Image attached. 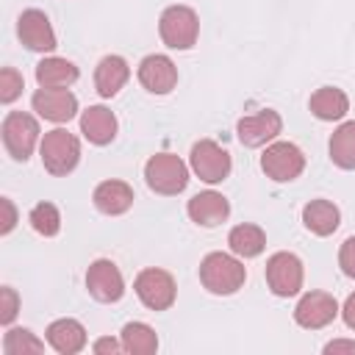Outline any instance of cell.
Masks as SVG:
<instances>
[{"instance_id": "cell-5", "label": "cell", "mask_w": 355, "mask_h": 355, "mask_svg": "<svg viewBox=\"0 0 355 355\" xmlns=\"http://www.w3.org/2000/svg\"><path fill=\"white\" fill-rule=\"evenodd\" d=\"M0 133H3V144L8 150V155L14 161H28L33 147L42 141L39 139V122L25 114V111H8L3 116V125H0Z\"/></svg>"}, {"instance_id": "cell-17", "label": "cell", "mask_w": 355, "mask_h": 355, "mask_svg": "<svg viewBox=\"0 0 355 355\" xmlns=\"http://www.w3.org/2000/svg\"><path fill=\"white\" fill-rule=\"evenodd\" d=\"M116 128H119V122H116L114 111L105 108V105H89L80 114V133H83L86 141H92L97 147L111 144L114 136H116Z\"/></svg>"}, {"instance_id": "cell-2", "label": "cell", "mask_w": 355, "mask_h": 355, "mask_svg": "<svg viewBox=\"0 0 355 355\" xmlns=\"http://www.w3.org/2000/svg\"><path fill=\"white\" fill-rule=\"evenodd\" d=\"M39 155H42V164L50 175L55 178H64L69 175L78 161H80V141L67 130V128H53L42 136L39 141Z\"/></svg>"}, {"instance_id": "cell-27", "label": "cell", "mask_w": 355, "mask_h": 355, "mask_svg": "<svg viewBox=\"0 0 355 355\" xmlns=\"http://www.w3.org/2000/svg\"><path fill=\"white\" fill-rule=\"evenodd\" d=\"M3 352L6 355H39V352H44V341H39L25 327H11L3 336Z\"/></svg>"}, {"instance_id": "cell-12", "label": "cell", "mask_w": 355, "mask_h": 355, "mask_svg": "<svg viewBox=\"0 0 355 355\" xmlns=\"http://www.w3.org/2000/svg\"><path fill=\"white\" fill-rule=\"evenodd\" d=\"M86 288L97 302H119L125 294V280L119 266L108 258H97L86 272Z\"/></svg>"}, {"instance_id": "cell-22", "label": "cell", "mask_w": 355, "mask_h": 355, "mask_svg": "<svg viewBox=\"0 0 355 355\" xmlns=\"http://www.w3.org/2000/svg\"><path fill=\"white\" fill-rule=\"evenodd\" d=\"M78 67L58 55H47L36 64V83L42 89H69L78 80Z\"/></svg>"}, {"instance_id": "cell-6", "label": "cell", "mask_w": 355, "mask_h": 355, "mask_svg": "<svg viewBox=\"0 0 355 355\" xmlns=\"http://www.w3.org/2000/svg\"><path fill=\"white\" fill-rule=\"evenodd\" d=\"M133 288H136V297L141 300V305L150 311H166V308H172V302L178 297L175 277L158 266L141 269L133 280Z\"/></svg>"}, {"instance_id": "cell-9", "label": "cell", "mask_w": 355, "mask_h": 355, "mask_svg": "<svg viewBox=\"0 0 355 355\" xmlns=\"http://www.w3.org/2000/svg\"><path fill=\"white\" fill-rule=\"evenodd\" d=\"M261 169L275 183H288L302 175L305 155L294 141H269V147L261 155Z\"/></svg>"}, {"instance_id": "cell-28", "label": "cell", "mask_w": 355, "mask_h": 355, "mask_svg": "<svg viewBox=\"0 0 355 355\" xmlns=\"http://www.w3.org/2000/svg\"><path fill=\"white\" fill-rule=\"evenodd\" d=\"M28 222L39 236H55L61 230V214L53 202H36L28 214Z\"/></svg>"}, {"instance_id": "cell-1", "label": "cell", "mask_w": 355, "mask_h": 355, "mask_svg": "<svg viewBox=\"0 0 355 355\" xmlns=\"http://www.w3.org/2000/svg\"><path fill=\"white\" fill-rule=\"evenodd\" d=\"M247 280V269L239 258L227 252H208L200 263V283L219 297L236 294Z\"/></svg>"}, {"instance_id": "cell-16", "label": "cell", "mask_w": 355, "mask_h": 355, "mask_svg": "<svg viewBox=\"0 0 355 355\" xmlns=\"http://www.w3.org/2000/svg\"><path fill=\"white\" fill-rule=\"evenodd\" d=\"M186 214L191 222H197L202 227H216L230 216V202L219 191H200L189 200Z\"/></svg>"}, {"instance_id": "cell-19", "label": "cell", "mask_w": 355, "mask_h": 355, "mask_svg": "<svg viewBox=\"0 0 355 355\" xmlns=\"http://www.w3.org/2000/svg\"><path fill=\"white\" fill-rule=\"evenodd\" d=\"M92 200L100 214L119 216L133 205V189L125 180H103V183H97Z\"/></svg>"}, {"instance_id": "cell-20", "label": "cell", "mask_w": 355, "mask_h": 355, "mask_svg": "<svg viewBox=\"0 0 355 355\" xmlns=\"http://www.w3.org/2000/svg\"><path fill=\"white\" fill-rule=\"evenodd\" d=\"M130 78V67L122 55H105L100 58L97 69H94V89L100 97H114Z\"/></svg>"}, {"instance_id": "cell-14", "label": "cell", "mask_w": 355, "mask_h": 355, "mask_svg": "<svg viewBox=\"0 0 355 355\" xmlns=\"http://www.w3.org/2000/svg\"><path fill=\"white\" fill-rule=\"evenodd\" d=\"M31 105L42 119L55 122V125H64L78 114V97L69 89H42L39 86L31 97Z\"/></svg>"}, {"instance_id": "cell-25", "label": "cell", "mask_w": 355, "mask_h": 355, "mask_svg": "<svg viewBox=\"0 0 355 355\" xmlns=\"http://www.w3.org/2000/svg\"><path fill=\"white\" fill-rule=\"evenodd\" d=\"M119 341L128 355H153L158 349V336L144 322H128L119 333Z\"/></svg>"}, {"instance_id": "cell-7", "label": "cell", "mask_w": 355, "mask_h": 355, "mask_svg": "<svg viewBox=\"0 0 355 355\" xmlns=\"http://www.w3.org/2000/svg\"><path fill=\"white\" fill-rule=\"evenodd\" d=\"M189 166L191 172L202 180V183H222L230 175V153L225 147H219L214 139H200L194 141L191 153H189Z\"/></svg>"}, {"instance_id": "cell-8", "label": "cell", "mask_w": 355, "mask_h": 355, "mask_svg": "<svg viewBox=\"0 0 355 355\" xmlns=\"http://www.w3.org/2000/svg\"><path fill=\"white\" fill-rule=\"evenodd\" d=\"M263 275H266V286H269V291L275 297H294V294H300L302 280H305L302 261L294 252H286V250L269 255Z\"/></svg>"}, {"instance_id": "cell-10", "label": "cell", "mask_w": 355, "mask_h": 355, "mask_svg": "<svg viewBox=\"0 0 355 355\" xmlns=\"http://www.w3.org/2000/svg\"><path fill=\"white\" fill-rule=\"evenodd\" d=\"M338 313H341V308H338L333 294L308 291V294L300 297V302L294 308V322L305 330H319V327H327Z\"/></svg>"}, {"instance_id": "cell-31", "label": "cell", "mask_w": 355, "mask_h": 355, "mask_svg": "<svg viewBox=\"0 0 355 355\" xmlns=\"http://www.w3.org/2000/svg\"><path fill=\"white\" fill-rule=\"evenodd\" d=\"M338 266H341V272H344L347 277L355 280V236H349V239L341 244V250H338Z\"/></svg>"}, {"instance_id": "cell-26", "label": "cell", "mask_w": 355, "mask_h": 355, "mask_svg": "<svg viewBox=\"0 0 355 355\" xmlns=\"http://www.w3.org/2000/svg\"><path fill=\"white\" fill-rule=\"evenodd\" d=\"M330 161L341 169H355V119L341 122L330 136Z\"/></svg>"}, {"instance_id": "cell-11", "label": "cell", "mask_w": 355, "mask_h": 355, "mask_svg": "<svg viewBox=\"0 0 355 355\" xmlns=\"http://www.w3.org/2000/svg\"><path fill=\"white\" fill-rule=\"evenodd\" d=\"M17 36L33 53H53L58 47L55 31H53L47 14L39 11V8H25L19 14V19H17Z\"/></svg>"}, {"instance_id": "cell-3", "label": "cell", "mask_w": 355, "mask_h": 355, "mask_svg": "<svg viewBox=\"0 0 355 355\" xmlns=\"http://www.w3.org/2000/svg\"><path fill=\"white\" fill-rule=\"evenodd\" d=\"M144 180L155 194H180L189 183V166L175 153H155L144 164Z\"/></svg>"}, {"instance_id": "cell-33", "label": "cell", "mask_w": 355, "mask_h": 355, "mask_svg": "<svg viewBox=\"0 0 355 355\" xmlns=\"http://www.w3.org/2000/svg\"><path fill=\"white\" fill-rule=\"evenodd\" d=\"M92 349H94L97 355H116V352H125V349H122V341H116V338H111V336L97 338V341L92 344Z\"/></svg>"}, {"instance_id": "cell-24", "label": "cell", "mask_w": 355, "mask_h": 355, "mask_svg": "<svg viewBox=\"0 0 355 355\" xmlns=\"http://www.w3.org/2000/svg\"><path fill=\"white\" fill-rule=\"evenodd\" d=\"M227 247H230V252L239 255V258H255V255H261L263 247H266V233H263L258 225H250V222L236 225V227L227 233Z\"/></svg>"}, {"instance_id": "cell-23", "label": "cell", "mask_w": 355, "mask_h": 355, "mask_svg": "<svg viewBox=\"0 0 355 355\" xmlns=\"http://www.w3.org/2000/svg\"><path fill=\"white\" fill-rule=\"evenodd\" d=\"M302 225L313 233V236H330L338 230L341 225V211L330 202V200H311L302 208Z\"/></svg>"}, {"instance_id": "cell-18", "label": "cell", "mask_w": 355, "mask_h": 355, "mask_svg": "<svg viewBox=\"0 0 355 355\" xmlns=\"http://www.w3.org/2000/svg\"><path fill=\"white\" fill-rule=\"evenodd\" d=\"M47 344L58 352V355H78L86 347V327L78 319H55L47 327Z\"/></svg>"}, {"instance_id": "cell-35", "label": "cell", "mask_w": 355, "mask_h": 355, "mask_svg": "<svg viewBox=\"0 0 355 355\" xmlns=\"http://www.w3.org/2000/svg\"><path fill=\"white\" fill-rule=\"evenodd\" d=\"M341 319H344V324H347L349 330H355V291L344 300V305H341Z\"/></svg>"}, {"instance_id": "cell-13", "label": "cell", "mask_w": 355, "mask_h": 355, "mask_svg": "<svg viewBox=\"0 0 355 355\" xmlns=\"http://www.w3.org/2000/svg\"><path fill=\"white\" fill-rule=\"evenodd\" d=\"M283 130V119L277 111L272 108H263L258 114H250V116H241L239 125H236V136L244 147H263L269 141H275Z\"/></svg>"}, {"instance_id": "cell-29", "label": "cell", "mask_w": 355, "mask_h": 355, "mask_svg": "<svg viewBox=\"0 0 355 355\" xmlns=\"http://www.w3.org/2000/svg\"><path fill=\"white\" fill-rule=\"evenodd\" d=\"M22 86H25V80L14 67H3L0 69V103H6V105L14 103L22 94Z\"/></svg>"}, {"instance_id": "cell-34", "label": "cell", "mask_w": 355, "mask_h": 355, "mask_svg": "<svg viewBox=\"0 0 355 355\" xmlns=\"http://www.w3.org/2000/svg\"><path fill=\"white\" fill-rule=\"evenodd\" d=\"M338 352H349V355H355V341L333 338L330 344H324V355H338Z\"/></svg>"}, {"instance_id": "cell-21", "label": "cell", "mask_w": 355, "mask_h": 355, "mask_svg": "<svg viewBox=\"0 0 355 355\" xmlns=\"http://www.w3.org/2000/svg\"><path fill=\"white\" fill-rule=\"evenodd\" d=\"M308 108H311V114H313L316 119H322V122H338V119H344L347 111H349V97H347L341 89H336V86H322V89H316V92L311 94Z\"/></svg>"}, {"instance_id": "cell-32", "label": "cell", "mask_w": 355, "mask_h": 355, "mask_svg": "<svg viewBox=\"0 0 355 355\" xmlns=\"http://www.w3.org/2000/svg\"><path fill=\"white\" fill-rule=\"evenodd\" d=\"M0 205H3V225H0V233L6 236V233H11L14 225H17V208H14V202H11L8 197H3Z\"/></svg>"}, {"instance_id": "cell-15", "label": "cell", "mask_w": 355, "mask_h": 355, "mask_svg": "<svg viewBox=\"0 0 355 355\" xmlns=\"http://www.w3.org/2000/svg\"><path fill=\"white\" fill-rule=\"evenodd\" d=\"M139 83L153 94H169L178 86V67L169 55L153 53L139 64Z\"/></svg>"}, {"instance_id": "cell-4", "label": "cell", "mask_w": 355, "mask_h": 355, "mask_svg": "<svg viewBox=\"0 0 355 355\" xmlns=\"http://www.w3.org/2000/svg\"><path fill=\"white\" fill-rule=\"evenodd\" d=\"M158 33H161V42L169 50H191L197 44V36H200L197 11L189 8V6L164 8V14L158 19Z\"/></svg>"}, {"instance_id": "cell-30", "label": "cell", "mask_w": 355, "mask_h": 355, "mask_svg": "<svg viewBox=\"0 0 355 355\" xmlns=\"http://www.w3.org/2000/svg\"><path fill=\"white\" fill-rule=\"evenodd\" d=\"M17 311H19V297H17V291H14L11 286H3V288H0V322H3V324H11L14 316H17Z\"/></svg>"}]
</instances>
